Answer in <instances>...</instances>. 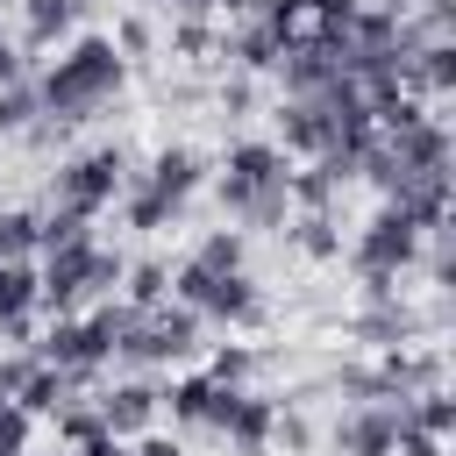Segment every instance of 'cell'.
Returning a JSON list of instances; mask_svg holds the SVG:
<instances>
[{
    "label": "cell",
    "instance_id": "cell-1",
    "mask_svg": "<svg viewBox=\"0 0 456 456\" xmlns=\"http://www.w3.org/2000/svg\"><path fill=\"white\" fill-rule=\"evenodd\" d=\"M128 78V57L114 50V36H78L36 86V107L50 114V128H71V121H93Z\"/></svg>",
    "mask_w": 456,
    "mask_h": 456
},
{
    "label": "cell",
    "instance_id": "cell-2",
    "mask_svg": "<svg viewBox=\"0 0 456 456\" xmlns=\"http://www.w3.org/2000/svg\"><path fill=\"white\" fill-rule=\"evenodd\" d=\"M214 192L242 228H285L292 221V164L271 142H228Z\"/></svg>",
    "mask_w": 456,
    "mask_h": 456
},
{
    "label": "cell",
    "instance_id": "cell-3",
    "mask_svg": "<svg viewBox=\"0 0 456 456\" xmlns=\"http://www.w3.org/2000/svg\"><path fill=\"white\" fill-rule=\"evenodd\" d=\"M121 256L100 249V242H71V249H43V271H36V306L50 314H71L78 299H107L121 285Z\"/></svg>",
    "mask_w": 456,
    "mask_h": 456
},
{
    "label": "cell",
    "instance_id": "cell-4",
    "mask_svg": "<svg viewBox=\"0 0 456 456\" xmlns=\"http://www.w3.org/2000/svg\"><path fill=\"white\" fill-rule=\"evenodd\" d=\"M420 242H428V235L413 228V214H399V207L385 200V207L356 228V249H349V256H356V271H363V292H370V299H399V285H392V278L420 256Z\"/></svg>",
    "mask_w": 456,
    "mask_h": 456
},
{
    "label": "cell",
    "instance_id": "cell-5",
    "mask_svg": "<svg viewBox=\"0 0 456 456\" xmlns=\"http://www.w3.org/2000/svg\"><path fill=\"white\" fill-rule=\"evenodd\" d=\"M114 356L121 363H185V356H200V314L192 306H142V314H128V328H121V342H114Z\"/></svg>",
    "mask_w": 456,
    "mask_h": 456
},
{
    "label": "cell",
    "instance_id": "cell-6",
    "mask_svg": "<svg viewBox=\"0 0 456 456\" xmlns=\"http://www.w3.org/2000/svg\"><path fill=\"white\" fill-rule=\"evenodd\" d=\"M171 292H178V306H192L207 321H235V328L264 321V292H256L249 271H192V264H178Z\"/></svg>",
    "mask_w": 456,
    "mask_h": 456
},
{
    "label": "cell",
    "instance_id": "cell-7",
    "mask_svg": "<svg viewBox=\"0 0 456 456\" xmlns=\"http://www.w3.org/2000/svg\"><path fill=\"white\" fill-rule=\"evenodd\" d=\"M128 185V164H121V150H86V157H71V164H57V178H50V200L64 207V214H100V207H114V192Z\"/></svg>",
    "mask_w": 456,
    "mask_h": 456
},
{
    "label": "cell",
    "instance_id": "cell-8",
    "mask_svg": "<svg viewBox=\"0 0 456 456\" xmlns=\"http://www.w3.org/2000/svg\"><path fill=\"white\" fill-rule=\"evenodd\" d=\"M406 428V399H363L335 420V456H392Z\"/></svg>",
    "mask_w": 456,
    "mask_h": 456
},
{
    "label": "cell",
    "instance_id": "cell-9",
    "mask_svg": "<svg viewBox=\"0 0 456 456\" xmlns=\"http://www.w3.org/2000/svg\"><path fill=\"white\" fill-rule=\"evenodd\" d=\"M93 406H100V420H107L114 442H135V435H150V420H157V385L114 378L107 392H93Z\"/></svg>",
    "mask_w": 456,
    "mask_h": 456
},
{
    "label": "cell",
    "instance_id": "cell-10",
    "mask_svg": "<svg viewBox=\"0 0 456 456\" xmlns=\"http://www.w3.org/2000/svg\"><path fill=\"white\" fill-rule=\"evenodd\" d=\"M28 314H36V264H0V335H7V349H28Z\"/></svg>",
    "mask_w": 456,
    "mask_h": 456
},
{
    "label": "cell",
    "instance_id": "cell-11",
    "mask_svg": "<svg viewBox=\"0 0 456 456\" xmlns=\"http://www.w3.org/2000/svg\"><path fill=\"white\" fill-rule=\"evenodd\" d=\"M271 428H278V406H271V399H256V392H235V406H228V420H221V435H228L242 456H264Z\"/></svg>",
    "mask_w": 456,
    "mask_h": 456
},
{
    "label": "cell",
    "instance_id": "cell-12",
    "mask_svg": "<svg viewBox=\"0 0 456 456\" xmlns=\"http://www.w3.org/2000/svg\"><path fill=\"white\" fill-rule=\"evenodd\" d=\"M142 185H150V192H164L171 207H185V200H192V185H200V157L171 142V150H157V157H150V171H142Z\"/></svg>",
    "mask_w": 456,
    "mask_h": 456
},
{
    "label": "cell",
    "instance_id": "cell-13",
    "mask_svg": "<svg viewBox=\"0 0 456 456\" xmlns=\"http://www.w3.org/2000/svg\"><path fill=\"white\" fill-rule=\"evenodd\" d=\"M71 399H78V378H71V370H50V363H36L28 385L14 392V406H21L28 420H36V413H64Z\"/></svg>",
    "mask_w": 456,
    "mask_h": 456
},
{
    "label": "cell",
    "instance_id": "cell-14",
    "mask_svg": "<svg viewBox=\"0 0 456 456\" xmlns=\"http://www.w3.org/2000/svg\"><path fill=\"white\" fill-rule=\"evenodd\" d=\"M278 36L264 28V21H242L235 36H228V57H235V71H278Z\"/></svg>",
    "mask_w": 456,
    "mask_h": 456
},
{
    "label": "cell",
    "instance_id": "cell-15",
    "mask_svg": "<svg viewBox=\"0 0 456 456\" xmlns=\"http://www.w3.org/2000/svg\"><path fill=\"white\" fill-rule=\"evenodd\" d=\"M21 14H28V43H57L86 14V0H21Z\"/></svg>",
    "mask_w": 456,
    "mask_h": 456
},
{
    "label": "cell",
    "instance_id": "cell-16",
    "mask_svg": "<svg viewBox=\"0 0 456 456\" xmlns=\"http://www.w3.org/2000/svg\"><path fill=\"white\" fill-rule=\"evenodd\" d=\"M185 264L192 271H242V228H207Z\"/></svg>",
    "mask_w": 456,
    "mask_h": 456
},
{
    "label": "cell",
    "instance_id": "cell-17",
    "mask_svg": "<svg viewBox=\"0 0 456 456\" xmlns=\"http://www.w3.org/2000/svg\"><path fill=\"white\" fill-rule=\"evenodd\" d=\"M292 228V242L306 249V256H342V235H335V214H299V221H285Z\"/></svg>",
    "mask_w": 456,
    "mask_h": 456
},
{
    "label": "cell",
    "instance_id": "cell-18",
    "mask_svg": "<svg viewBox=\"0 0 456 456\" xmlns=\"http://www.w3.org/2000/svg\"><path fill=\"white\" fill-rule=\"evenodd\" d=\"M121 285H128V306L142 314V306H164L171 271H164V264H128V271H121Z\"/></svg>",
    "mask_w": 456,
    "mask_h": 456
},
{
    "label": "cell",
    "instance_id": "cell-19",
    "mask_svg": "<svg viewBox=\"0 0 456 456\" xmlns=\"http://www.w3.org/2000/svg\"><path fill=\"white\" fill-rule=\"evenodd\" d=\"M57 435H64L71 449H86V442H107V420H100V406H93V399H71V406L57 413Z\"/></svg>",
    "mask_w": 456,
    "mask_h": 456
},
{
    "label": "cell",
    "instance_id": "cell-20",
    "mask_svg": "<svg viewBox=\"0 0 456 456\" xmlns=\"http://www.w3.org/2000/svg\"><path fill=\"white\" fill-rule=\"evenodd\" d=\"M164 221H178V207L135 178V192H128V228H164Z\"/></svg>",
    "mask_w": 456,
    "mask_h": 456
},
{
    "label": "cell",
    "instance_id": "cell-21",
    "mask_svg": "<svg viewBox=\"0 0 456 456\" xmlns=\"http://www.w3.org/2000/svg\"><path fill=\"white\" fill-rule=\"evenodd\" d=\"M36 114H43V107H36V86H21V78H14V86H0V135L28 128Z\"/></svg>",
    "mask_w": 456,
    "mask_h": 456
},
{
    "label": "cell",
    "instance_id": "cell-22",
    "mask_svg": "<svg viewBox=\"0 0 456 456\" xmlns=\"http://www.w3.org/2000/svg\"><path fill=\"white\" fill-rule=\"evenodd\" d=\"M207 378H214V385H228V392H242V378H249V349L221 342V349L207 356Z\"/></svg>",
    "mask_w": 456,
    "mask_h": 456
},
{
    "label": "cell",
    "instance_id": "cell-23",
    "mask_svg": "<svg viewBox=\"0 0 456 456\" xmlns=\"http://www.w3.org/2000/svg\"><path fill=\"white\" fill-rule=\"evenodd\" d=\"M392 456H442V442H435V435H420V428H399Z\"/></svg>",
    "mask_w": 456,
    "mask_h": 456
},
{
    "label": "cell",
    "instance_id": "cell-24",
    "mask_svg": "<svg viewBox=\"0 0 456 456\" xmlns=\"http://www.w3.org/2000/svg\"><path fill=\"white\" fill-rule=\"evenodd\" d=\"M135 456H178V442H164V435H135Z\"/></svg>",
    "mask_w": 456,
    "mask_h": 456
},
{
    "label": "cell",
    "instance_id": "cell-25",
    "mask_svg": "<svg viewBox=\"0 0 456 456\" xmlns=\"http://www.w3.org/2000/svg\"><path fill=\"white\" fill-rule=\"evenodd\" d=\"M14 78H21V57H14V43L0 36V86H14Z\"/></svg>",
    "mask_w": 456,
    "mask_h": 456
}]
</instances>
